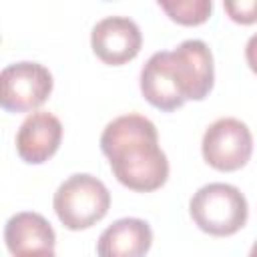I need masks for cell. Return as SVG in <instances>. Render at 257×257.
<instances>
[{"mask_svg": "<svg viewBox=\"0 0 257 257\" xmlns=\"http://www.w3.org/2000/svg\"><path fill=\"white\" fill-rule=\"evenodd\" d=\"M100 151L120 185L137 193H153L169 179V161L159 147L153 120L128 112L110 120L100 135Z\"/></svg>", "mask_w": 257, "mask_h": 257, "instance_id": "6da1fadb", "label": "cell"}, {"mask_svg": "<svg viewBox=\"0 0 257 257\" xmlns=\"http://www.w3.org/2000/svg\"><path fill=\"white\" fill-rule=\"evenodd\" d=\"M189 215L203 233L213 237H231L245 227L249 205L235 185L209 183L191 197Z\"/></svg>", "mask_w": 257, "mask_h": 257, "instance_id": "7a4b0ae2", "label": "cell"}, {"mask_svg": "<svg viewBox=\"0 0 257 257\" xmlns=\"http://www.w3.org/2000/svg\"><path fill=\"white\" fill-rule=\"evenodd\" d=\"M52 207L66 229L84 231L104 219L110 209V193L100 179L88 173H76L60 183Z\"/></svg>", "mask_w": 257, "mask_h": 257, "instance_id": "3957f363", "label": "cell"}, {"mask_svg": "<svg viewBox=\"0 0 257 257\" xmlns=\"http://www.w3.org/2000/svg\"><path fill=\"white\" fill-rule=\"evenodd\" d=\"M201 153L209 167L221 173L243 169L253 155V135L245 122L233 116L209 124L201 141Z\"/></svg>", "mask_w": 257, "mask_h": 257, "instance_id": "277c9868", "label": "cell"}, {"mask_svg": "<svg viewBox=\"0 0 257 257\" xmlns=\"http://www.w3.org/2000/svg\"><path fill=\"white\" fill-rule=\"evenodd\" d=\"M0 104L6 112H30L46 102L52 92V74L38 62H14L8 64L2 74Z\"/></svg>", "mask_w": 257, "mask_h": 257, "instance_id": "5b68a950", "label": "cell"}, {"mask_svg": "<svg viewBox=\"0 0 257 257\" xmlns=\"http://www.w3.org/2000/svg\"><path fill=\"white\" fill-rule=\"evenodd\" d=\"M171 72L187 100H203L209 96L215 80L213 54L203 40H185L169 50Z\"/></svg>", "mask_w": 257, "mask_h": 257, "instance_id": "8992f818", "label": "cell"}, {"mask_svg": "<svg viewBox=\"0 0 257 257\" xmlns=\"http://www.w3.org/2000/svg\"><path fill=\"white\" fill-rule=\"evenodd\" d=\"M90 46L98 60L108 66H120L137 58L143 46V34L135 20L126 16H108L94 24Z\"/></svg>", "mask_w": 257, "mask_h": 257, "instance_id": "52a82bcc", "label": "cell"}, {"mask_svg": "<svg viewBox=\"0 0 257 257\" xmlns=\"http://www.w3.org/2000/svg\"><path fill=\"white\" fill-rule=\"evenodd\" d=\"M62 141V122L48 110L30 112L14 139L18 157L28 165H42L58 151Z\"/></svg>", "mask_w": 257, "mask_h": 257, "instance_id": "ba28073f", "label": "cell"}, {"mask_svg": "<svg viewBox=\"0 0 257 257\" xmlns=\"http://www.w3.org/2000/svg\"><path fill=\"white\" fill-rule=\"evenodd\" d=\"M4 241L12 255H54L56 235L52 225L32 211L12 215L4 227Z\"/></svg>", "mask_w": 257, "mask_h": 257, "instance_id": "9c48e42d", "label": "cell"}, {"mask_svg": "<svg viewBox=\"0 0 257 257\" xmlns=\"http://www.w3.org/2000/svg\"><path fill=\"white\" fill-rule=\"evenodd\" d=\"M141 92L151 106L163 112H173L187 102L171 72L169 50L155 52L145 62L141 70Z\"/></svg>", "mask_w": 257, "mask_h": 257, "instance_id": "30bf717a", "label": "cell"}, {"mask_svg": "<svg viewBox=\"0 0 257 257\" xmlns=\"http://www.w3.org/2000/svg\"><path fill=\"white\" fill-rule=\"evenodd\" d=\"M153 245V229L147 221L124 217L108 225L96 243L100 257H141Z\"/></svg>", "mask_w": 257, "mask_h": 257, "instance_id": "8fae6325", "label": "cell"}, {"mask_svg": "<svg viewBox=\"0 0 257 257\" xmlns=\"http://www.w3.org/2000/svg\"><path fill=\"white\" fill-rule=\"evenodd\" d=\"M157 4L181 26H201L213 12V0H157Z\"/></svg>", "mask_w": 257, "mask_h": 257, "instance_id": "7c38bea8", "label": "cell"}, {"mask_svg": "<svg viewBox=\"0 0 257 257\" xmlns=\"http://www.w3.org/2000/svg\"><path fill=\"white\" fill-rule=\"evenodd\" d=\"M223 6L227 16L241 26L257 22V0H223Z\"/></svg>", "mask_w": 257, "mask_h": 257, "instance_id": "4fadbf2b", "label": "cell"}, {"mask_svg": "<svg viewBox=\"0 0 257 257\" xmlns=\"http://www.w3.org/2000/svg\"><path fill=\"white\" fill-rule=\"evenodd\" d=\"M245 60H247L249 68L257 74V34H253V36L247 40V46H245Z\"/></svg>", "mask_w": 257, "mask_h": 257, "instance_id": "5bb4252c", "label": "cell"}, {"mask_svg": "<svg viewBox=\"0 0 257 257\" xmlns=\"http://www.w3.org/2000/svg\"><path fill=\"white\" fill-rule=\"evenodd\" d=\"M251 257H257V243L251 247Z\"/></svg>", "mask_w": 257, "mask_h": 257, "instance_id": "9a60e30c", "label": "cell"}]
</instances>
